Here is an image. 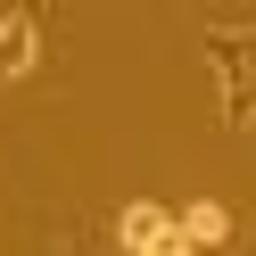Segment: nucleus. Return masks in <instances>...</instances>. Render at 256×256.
Listing matches in <instances>:
<instances>
[{
  "label": "nucleus",
  "instance_id": "obj_1",
  "mask_svg": "<svg viewBox=\"0 0 256 256\" xmlns=\"http://www.w3.org/2000/svg\"><path fill=\"white\" fill-rule=\"evenodd\" d=\"M116 240H124V256H198L182 240V215L174 206H157V198H132L116 215Z\"/></svg>",
  "mask_w": 256,
  "mask_h": 256
},
{
  "label": "nucleus",
  "instance_id": "obj_2",
  "mask_svg": "<svg viewBox=\"0 0 256 256\" xmlns=\"http://www.w3.org/2000/svg\"><path fill=\"white\" fill-rule=\"evenodd\" d=\"M34 66H42V25L34 8H8L0 17V83H25Z\"/></svg>",
  "mask_w": 256,
  "mask_h": 256
},
{
  "label": "nucleus",
  "instance_id": "obj_3",
  "mask_svg": "<svg viewBox=\"0 0 256 256\" xmlns=\"http://www.w3.org/2000/svg\"><path fill=\"white\" fill-rule=\"evenodd\" d=\"M174 215H182V240H190L198 256L232 240V206H223V198H190V206H174Z\"/></svg>",
  "mask_w": 256,
  "mask_h": 256
}]
</instances>
